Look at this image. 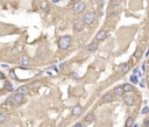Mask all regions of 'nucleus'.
<instances>
[{
    "label": "nucleus",
    "instance_id": "14",
    "mask_svg": "<svg viewBox=\"0 0 149 127\" xmlns=\"http://www.w3.org/2000/svg\"><path fill=\"white\" fill-rule=\"evenodd\" d=\"M113 100V97H112V94L110 93H107V94H105L104 97H103V103H110V101Z\"/></svg>",
    "mask_w": 149,
    "mask_h": 127
},
{
    "label": "nucleus",
    "instance_id": "1",
    "mask_svg": "<svg viewBox=\"0 0 149 127\" xmlns=\"http://www.w3.org/2000/svg\"><path fill=\"white\" fill-rule=\"evenodd\" d=\"M71 36H69V35H65V36H62V37H59L58 41H57V43H58V48L59 49H62V50H65V49H68V48L71 46Z\"/></svg>",
    "mask_w": 149,
    "mask_h": 127
},
{
    "label": "nucleus",
    "instance_id": "11",
    "mask_svg": "<svg viewBox=\"0 0 149 127\" xmlns=\"http://www.w3.org/2000/svg\"><path fill=\"white\" fill-rule=\"evenodd\" d=\"M114 94L115 96H118V97H121V96H123L125 94V91H123L122 86H117L115 89H114Z\"/></svg>",
    "mask_w": 149,
    "mask_h": 127
},
{
    "label": "nucleus",
    "instance_id": "12",
    "mask_svg": "<svg viewBox=\"0 0 149 127\" xmlns=\"http://www.w3.org/2000/svg\"><path fill=\"white\" fill-rule=\"evenodd\" d=\"M128 70H129V64L128 63H122L120 65V72L121 74H126Z\"/></svg>",
    "mask_w": 149,
    "mask_h": 127
},
{
    "label": "nucleus",
    "instance_id": "7",
    "mask_svg": "<svg viewBox=\"0 0 149 127\" xmlns=\"http://www.w3.org/2000/svg\"><path fill=\"white\" fill-rule=\"evenodd\" d=\"M13 97V101H14V105H20L23 103V96L22 94H19V93H15Z\"/></svg>",
    "mask_w": 149,
    "mask_h": 127
},
{
    "label": "nucleus",
    "instance_id": "6",
    "mask_svg": "<svg viewBox=\"0 0 149 127\" xmlns=\"http://www.w3.org/2000/svg\"><path fill=\"white\" fill-rule=\"evenodd\" d=\"M123 101H125L126 105H128V106H133V104H134V97H133L132 94H125V97H123Z\"/></svg>",
    "mask_w": 149,
    "mask_h": 127
},
{
    "label": "nucleus",
    "instance_id": "17",
    "mask_svg": "<svg viewBox=\"0 0 149 127\" xmlns=\"http://www.w3.org/2000/svg\"><path fill=\"white\" fill-rule=\"evenodd\" d=\"M134 125V119L133 118H127V120H126V127H132Z\"/></svg>",
    "mask_w": 149,
    "mask_h": 127
},
{
    "label": "nucleus",
    "instance_id": "23",
    "mask_svg": "<svg viewBox=\"0 0 149 127\" xmlns=\"http://www.w3.org/2000/svg\"><path fill=\"white\" fill-rule=\"evenodd\" d=\"M148 112H149V108H148V107H144L142 111H141V113H142V114H147Z\"/></svg>",
    "mask_w": 149,
    "mask_h": 127
},
{
    "label": "nucleus",
    "instance_id": "9",
    "mask_svg": "<svg viewBox=\"0 0 149 127\" xmlns=\"http://www.w3.org/2000/svg\"><path fill=\"white\" fill-rule=\"evenodd\" d=\"M107 37V32L106 30H100L96 34V41H103Z\"/></svg>",
    "mask_w": 149,
    "mask_h": 127
},
{
    "label": "nucleus",
    "instance_id": "30",
    "mask_svg": "<svg viewBox=\"0 0 149 127\" xmlns=\"http://www.w3.org/2000/svg\"><path fill=\"white\" fill-rule=\"evenodd\" d=\"M142 70H143V71L146 70V63H143V64H142Z\"/></svg>",
    "mask_w": 149,
    "mask_h": 127
},
{
    "label": "nucleus",
    "instance_id": "22",
    "mask_svg": "<svg viewBox=\"0 0 149 127\" xmlns=\"http://www.w3.org/2000/svg\"><path fill=\"white\" fill-rule=\"evenodd\" d=\"M5 86H6V89L8 90V91H12V90H13L12 84H11V83H8V82H6V83H5Z\"/></svg>",
    "mask_w": 149,
    "mask_h": 127
},
{
    "label": "nucleus",
    "instance_id": "26",
    "mask_svg": "<svg viewBox=\"0 0 149 127\" xmlns=\"http://www.w3.org/2000/svg\"><path fill=\"white\" fill-rule=\"evenodd\" d=\"M33 86H34V87H36V89H37V87H39V86H41V83H40V82H35V83L33 84Z\"/></svg>",
    "mask_w": 149,
    "mask_h": 127
},
{
    "label": "nucleus",
    "instance_id": "5",
    "mask_svg": "<svg viewBox=\"0 0 149 127\" xmlns=\"http://www.w3.org/2000/svg\"><path fill=\"white\" fill-rule=\"evenodd\" d=\"M83 28H84V22L83 20H75L73 21V30L75 32H80V30H83Z\"/></svg>",
    "mask_w": 149,
    "mask_h": 127
},
{
    "label": "nucleus",
    "instance_id": "28",
    "mask_svg": "<svg viewBox=\"0 0 149 127\" xmlns=\"http://www.w3.org/2000/svg\"><path fill=\"white\" fill-rule=\"evenodd\" d=\"M75 127H84V125H83L82 122H77V124L75 125Z\"/></svg>",
    "mask_w": 149,
    "mask_h": 127
},
{
    "label": "nucleus",
    "instance_id": "31",
    "mask_svg": "<svg viewBox=\"0 0 149 127\" xmlns=\"http://www.w3.org/2000/svg\"><path fill=\"white\" fill-rule=\"evenodd\" d=\"M59 0H52V2H58Z\"/></svg>",
    "mask_w": 149,
    "mask_h": 127
},
{
    "label": "nucleus",
    "instance_id": "2",
    "mask_svg": "<svg viewBox=\"0 0 149 127\" xmlns=\"http://www.w3.org/2000/svg\"><path fill=\"white\" fill-rule=\"evenodd\" d=\"M96 20V15L94 13H92V12H87V13L84 14V16H83V22H84V25H93V22Z\"/></svg>",
    "mask_w": 149,
    "mask_h": 127
},
{
    "label": "nucleus",
    "instance_id": "19",
    "mask_svg": "<svg viewBox=\"0 0 149 127\" xmlns=\"http://www.w3.org/2000/svg\"><path fill=\"white\" fill-rule=\"evenodd\" d=\"M6 121V114L0 113V124H4Z\"/></svg>",
    "mask_w": 149,
    "mask_h": 127
},
{
    "label": "nucleus",
    "instance_id": "27",
    "mask_svg": "<svg viewBox=\"0 0 149 127\" xmlns=\"http://www.w3.org/2000/svg\"><path fill=\"white\" fill-rule=\"evenodd\" d=\"M71 77L73 78V79H77V78H78V75L77 74H73V72H72V74H71Z\"/></svg>",
    "mask_w": 149,
    "mask_h": 127
},
{
    "label": "nucleus",
    "instance_id": "21",
    "mask_svg": "<svg viewBox=\"0 0 149 127\" xmlns=\"http://www.w3.org/2000/svg\"><path fill=\"white\" fill-rule=\"evenodd\" d=\"M6 104H7V105H9V106H12V105L14 104V101H13V97H9V98H8V99L6 100Z\"/></svg>",
    "mask_w": 149,
    "mask_h": 127
},
{
    "label": "nucleus",
    "instance_id": "18",
    "mask_svg": "<svg viewBox=\"0 0 149 127\" xmlns=\"http://www.w3.org/2000/svg\"><path fill=\"white\" fill-rule=\"evenodd\" d=\"M141 55H142L141 50H140V49H137V50L135 51V54H134V58H140V57H141Z\"/></svg>",
    "mask_w": 149,
    "mask_h": 127
},
{
    "label": "nucleus",
    "instance_id": "16",
    "mask_svg": "<svg viewBox=\"0 0 149 127\" xmlns=\"http://www.w3.org/2000/svg\"><path fill=\"white\" fill-rule=\"evenodd\" d=\"M122 89H123V91H125V93L133 91V86H132L130 84H125V85H122Z\"/></svg>",
    "mask_w": 149,
    "mask_h": 127
},
{
    "label": "nucleus",
    "instance_id": "13",
    "mask_svg": "<svg viewBox=\"0 0 149 127\" xmlns=\"http://www.w3.org/2000/svg\"><path fill=\"white\" fill-rule=\"evenodd\" d=\"M98 49V42H92L87 46V50L89 51H96Z\"/></svg>",
    "mask_w": 149,
    "mask_h": 127
},
{
    "label": "nucleus",
    "instance_id": "29",
    "mask_svg": "<svg viewBox=\"0 0 149 127\" xmlns=\"http://www.w3.org/2000/svg\"><path fill=\"white\" fill-rule=\"evenodd\" d=\"M144 125H146V127H149V119L144 120Z\"/></svg>",
    "mask_w": 149,
    "mask_h": 127
},
{
    "label": "nucleus",
    "instance_id": "3",
    "mask_svg": "<svg viewBox=\"0 0 149 127\" xmlns=\"http://www.w3.org/2000/svg\"><path fill=\"white\" fill-rule=\"evenodd\" d=\"M29 63H30V60H29V57H28V56L23 55V56L19 57V65L22 68V69H25L26 67H28V65H29Z\"/></svg>",
    "mask_w": 149,
    "mask_h": 127
},
{
    "label": "nucleus",
    "instance_id": "10",
    "mask_svg": "<svg viewBox=\"0 0 149 127\" xmlns=\"http://www.w3.org/2000/svg\"><path fill=\"white\" fill-rule=\"evenodd\" d=\"M16 93L22 94V96H26V94L29 93V90H28V87L27 86H21L16 90Z\"/></svg>",
    "mask_w": 149,
    "mask_h": 127
},
{
    "label": "nucleus",
    "instance_id": "20",
    "mask_svg": "<svg viewBox=\"0 0 149 127\" xmlns=\"http://www.w3.org/2000/svg\"><path fill=\"white\" fill-rule=\"evenodd\" d=\"M130 82L136 84V83H137V76H136V75H132V76H130Z\"/></svg>",
    "mask_w": 149,
    "mask_h": 127
},
{
    "label": "nucleus",
    "instance_id": "15",
    "mask_svg": "<svg viewBox=\"0 0 149 127\" xmlns=\"http://www.w3.org/2000/svg\"><path fill=\"white\" fill-rule=\"evenodd\" d=\"M94 118H96V117H94V114L93 113H89L86 117H85L84 120H85V122H92V121L94 120Z\"/></svg>",
    "mask_w": 149,
    "mask_h": 127
},
{
    "label": "nucleus",
    "instance_id": "8",
    "mask_svg": "<svg viewBox=\"0 0 149 127\" xmlns=\"http://www.w3.org/2000/svg\"><path fill=\"white\" fill-rule=\"evenodd\" d=\"M82 112H83V108H82V106H80V105H76V106L72 107V110H71V114H72V115H75V117L80 115V114H82Z\"/></svg>",
    "mask_w": 149,
    "mask_h": 127
},
{
    "label": "nucleus",
    "instance_id": "4",
    "mask_svg": "<svg viewBox=\"0 0 149 127\" xmlns=\"http://www.w3.org/2000/svg\"><path fill=\"white\" fill-rule=\"evenodd\" d=\"M84 9H85V2L84 1H77V2L75 4V6H73L75 13H80V12H83Z\"/></svg>",
    "mask_w": 149,
    "mask_h": 127
},
{
    "label": "nucleus",
    "instance_id": "25",
    "mask_svg": "<svg viewBox=\"0 0 149 127\" xmlns=\"http://www.w3.org/2000/svg\"><path fill=\"white\" fill-rule=\"evenodd\" d=\"M118 2H119V0H113V1L111 2V7H114L115 5H118Z\"/></svg>",
    "mask_w": 149,
    "mask_h": 127
},
{
    "label": "nucleus",
    "instance_id": "24",
    "mask_svg": "<svg viewBox=\"0 0 149 127\" xmlns=\"http://www.w3.org/2000/svg\"><path fill=\"white\" fill-rule=\"evenodd\" d=\"M9 76H11V77H12L13 79H18V78H16V76H15V74H14V71H13V70H12V71L9 72Z\"/></svg>",
    "mask_w": 149,
    "mask_h": 127
}]
</instances>
